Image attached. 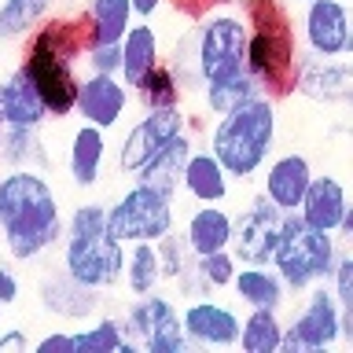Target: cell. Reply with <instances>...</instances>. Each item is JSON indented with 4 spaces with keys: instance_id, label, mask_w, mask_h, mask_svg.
Here are the masks:
<instances>
[{
    "instance_id": "obj_1",
    "label": "cell",
    "mask_w": 353,
    "mask_h": 353,
    "mask_svg": "<svg viewBox=\"0 0 353 353\" xmlns=\"http://www.w3.org/2000/svg\"><path fill=\"white\" fill-rule=\"evenodd\" d=\"M0 239L11 261H37L63 239V210L41 170L0 173Z\"/></svg>"
},
{
    "instance_id": "obj_2",
    "label": "cell",
    "mask_w": 353,
    "mask_h": 353,
    "mask_svg": "<svg viewBox=\"0 0 353 353\" xmlns=\"http://www.w3.org/2000/svg\"><path fill=\"white\" fill-rule=\"evenodd\" d=\"M85 55L81 19L48 15L26 33L19 70L37 88L48 118H70L77 96V63Z\"/></svg>"
},
{
    "instance_id": "obj_3",
    "label": "cell",
    "mask_w": 353,
    "mask_h": 353,
    "mask_svg": "<svg viewBox=\"0 0 353 353\" xmlns=\"http://www.w3.org/2000/svg\"><path fill=\"white\" fill-rule=\"evenodd\" d=\"M247 22V48H243V70L261 85L269 99H283L294 88V66L302 55L294 22L280 0H247L243 4Z\"/></svg>"
},
{
    "instance_id": "obj_4",
    "label": "cell",
    "mask_w": 353,
    "mask_h": 353,
    "mask_svg": "<svg viewBox=\"0 0 353 353\" xmlns=\"http://www.w3.org/2000/svg\"><path fill=\"white\" fill-rule=\"evenodd\" d=\"M276 132H280L276 99L254 96L243 107L228 110V114H217L214 129H210V154L225 165L232 181L247 184L272 159Z\"/></svg>"
},
{
    "instance_id": "obj_5",
    "label": "cell",
    "mask_w": 353,
    "mask_h": 353,
    "mask_svg": "<svg viewBox=\"0 0 353 353\" xmlns=\"http://www.w3.org/2000/svg\"><path fill=\"white\" fill-rule=\"evenodd\" d=\"M243 48H247V22L243 11H203L188 37V55L173 59V70L188 85H210L221 77L243 70Z\"/></svg>"
},
{
    "instance_id": "obj_6",
    "label": "cell",
    "mask_w": 353,
    "mask_h": 353,
    "mask_svg": "<svg viewBox=\"0 0 353 353\" xmlns=\"http://www.w3.org/2000/svg\"><path fill=\"white\" fill-rule=\"evenodd\" d=\"M342 250V243L331 236V232L309 228L298 210H287L280 221V239H276L272 250V269L283 280L287 294H302L305 287L313 283H327L331 265H335Z\"/></svg>"
},
{
    "instance_id": "obj_7",
    "label": "cell",
    "mask_w": 353,
    "mask_h": 353,
    "mask_svg": "<svg viewBox=\"0 0 353 353\" xmlns=\"http://www.w3.org/2000/svg\"><path fill=\"white\" fill-rule=\"evenodd\" d=\"M353 339V309L339 305L327 283L302 291V309L283 324L280 353H320Z\"/></svg>"
},
{
    "instance_id": "obj_8",
    "label": "cell",
    "mask_w": 353,
    "mask_h": 353,
    "mask_svg": "<svg viewBox=\"0 0 353 353\" xmlns=\"http://www.w3.org/2000/svg\"><path fill=\"white\" fill-rule=\"evenodd\" d=\"M176 228V199L154 184L132 181L114 203H107V236L118 243H154Z\"/></svg>"
},
{
    "instance_id": "obj_9",
    "label": "cell",
    "mask_w": 353,
    "mask_h": 353,
    "mask_svg": "<svg viewBox=\"0 0 353 353\" xmlns=\"http://www.w3.org/2000/svg\"><path fill=\"white\" fill-rule=\"evenodd\" d=\"M63 269L92 291H114L125 269V243H118L107 232L63 236Z\"/></svg>"
},
{
    "instance_id": "obj_10",
    "label": "cell",
    "mask_w": 353,
    "mask_h": 353,
    "mask_svg": "<svg viewBox=\"0 0 353 353\" xmlns=\"http://www.w3.org/2000/svg\"><path fill=\"white\" fill-rule=\"evenodd\" d=\"M280 221H283V210H276L258 192L247 206H239L232 214V236H228L232 258L239 265H269L276 239H280Z\"/></svg>"
},
{
    "instance_id": "obj_11",
    "label": "cell",
    "mask_w": 353,
    "mask_h": 353,
    "mask_svg": "<svg viewBox=\"0 0 353 353\" xmlns=\"http://www.w3.org/2000/svg\"><path fill=\"white\" fill-rule=\"evenodd\" d=\"M302 48L309 55H353V15L346 0H305L302 4Z\"/></svg>"
},
{
    "instance_id": "obj_12",
    "label": "cell",
    "mask_w": 353,
    "mask_h": 353,
    "mask_svg": "<svg viewBox=\"0 0 353 353\" xmlns=\"http://www.w3.org/2000/svg\"><path fill=\"white\" fill-rule=\"evenodd\" d=\"M294 96L309 99V103H324V107H346L353 99V63L350 55H298L294 66Z\"/></svg>"
},
{
    "instance_id": "obj_13",
    "label": "cell",
    "mask_w": 353,
    "mask_h": 353,
    "mask_svg": "<svg viewBox=\"0 0 353 353\" xmlns=\"http://www.w3.org/2000/svg\"><path fill=\"white\" fill-rule=\"evenodd\" d=\"M188 125H192V118L184 114L181 103H176V107L143 110V118L132 121L129 132H125V140H121V148H118V170L125 176H132L165 140H173L176 132H184Z\"/></svg>"
},
{
    "instance_id": "obj_14",
    "label": "cell",
    "mask_w": 353,
    "mask_h": 353,
    "mask_svg": "<svg viewBox=\"0 0 353 353\" xmlns=\"http://www.w3.org/2000/svg\"><path fill=\"white\" fill-rule=\"evenodd\" d=\"M188 350H232L239 339V313L217 298H188L181 309Z\"/></svg>"
},
{
    "instance_id": "obj_15",
    "label": "cell",
    "mask_w": 353,
    "mask_h": 353,
    "mask_svg": "<svg viewBox=\"0 0 353 353\" xmlns=\"http://www.w3.org/2000/svg\"><path fill=\"white\" fill-rule=\"evenodd\" d=\"M132 103V88L118 74H96L88 70L77 77V96H74V114L85 125L96 129H114Z\"/></svg>"
},
{
    "instance_id": "obj_16",
    "label": "cell",
    "mask_w": 353,
    "mask_h": 353,
    "mask_svg": "<svg viewBox=\"0 0 353 353\" xmlns=\"http://www.w3.org/2000/svg\"><path fill=\"white\" fill-rule=\"evenodd\" d=\"M37 302L44 313L59 316V320H88L99 313V291H92V287L77 283L70 272L63 269H48L37 280Z\"/></svg>"
},
{
    "instance_id": "obj_17",
    "label": "cell",
    "mask_w": 353,
    "mask_h": 353,
    "mask_svg": "<svg viewBox=\"0 0 353 353\" xmlns=\"http://www.w3.org/2000/svg\"><path fill=\"white\" fill-rule=\"evenodd\" d=\"M258 176H261V195L287 214V210H298V203H302L305 188L313 181V162L302 151H283L265 162Z\"/></svg>"
},
{
    "instance_id": "obj_18",
    "label": "cell",
    "mask_w": 353,
    "mask_h": 353,
    "mask_svg": "<svg viewBox=\"0 0 353 353\" xmlns=\"http://www.w3.org/2000/svg\"><path fill=\"white\" fill-rule=\"evenodd\" d=\"M143 298V335H140V350L148 353H184L188 339H184V324H181V309L170 294H140Z\"/></svg>"
},
{
    "instance_id": "obj_19",
    "label": "cell",
    "mask_w": 353,
    "mask_h": 353,
    "mask_svg": "<svg viewBox=\"0 0 353 353\" xmlns=\"http://www.w3.org/2000/svg\"><path fill=\"white\" fill-rule=\"evenodd\" d=\"M181 192L192 203H225L232 195V176L225 173L210 148H192L184 170H181Z\"/></svg>"
},
{
    "instance_id": "obj_20",
    "label": "cell",
    "mask_w": 353,
    "mask_h": 353,
    "mask_svg": "<svg viewBox=\"0 0 353 353\" xmlns=\"http://www.w3.org/2000/svg\"><path fill=\"white\" fill-rule=\"evenodd\" d=\"M346 206H350L346 184H342L339 176H331V173H324V176L313 173V181H309L302 203H298V217H302L309 228L335 232L339 217L346 214Z\"/></svg>"
},
{
    "instance_id": "obj_21",
    "label": "cell",
    "mask_w": 353,
    "mask_h": 353,
    "mask_svg": "<svg viewBox=\"0 0 353 353\" xmlns=\"http://www.w3.org/2000/svg\"><path fill=\"white\" fill-rule=\"evenodd\" d=\"M103 162H107V129L96 125H77L66 148V173L77 188H96L103 181Z\"/></svg>"
},
{
    "instance_id": "obj_22",
    "label": "cell",
    "mask_w": 353,
    "mask_h": 353,
    "mask_svg": "<svg viewBox=\"0 0 353 353\" xmlns=\"http://www.w3.org/2000/svg\"><path fill=\"white\" fill-rule=\"evenodd\" d=\"M0 121L4 125H37V129H44V121H48V110H44L37 88L30 85V77L19 66L0 77Z\"/></svg>"
},
{
    "instance_id": "obj_23",
    "label": "cell",
    "mask_w": 353,
    "mask_h": 353,
    "mask_svg": "<svg viewBox=\"0 0 353 353\" xmlns=\"http://www.w3.org/2000/svg\"><path fill=\"white\" fill-rule=\"evenodd\" d=\"M192 148H195V143H192V137H188V129L176 132L173 140H165L162 148L154 151L137 173H132V181L154 184L159 192H165V195L176 199V192H181V170H184V162H188V154H192Z\"/></svg>"
},
{
    "instance_id": "obj_24",
    "label": "cell",
    "mask_w": 353,
    "mask_h": 353,
    "mask_svg": "<svg viewBox=\"0 0 353 353\" xmlns=\"http://www.w3.org/2000/svg\"><path fill=\"white\" fill-rule=\"evenodd\" d=\"M181 236H184L188 247H192L195 258H199V254L225 250L228 236H232V210L217 206V203H199L192 214H188Z\"/></svg>"
},
{
    "instance_id": "obj_25",
    "label": "cell",
    "mask_w": 353,
    "mask_h": 353,
    "mask_svg": "<svg viewBox=\"0 0 353 353\" xmlns=\"http://www.w3.org/2000/svg\"><path fill=\"white\" fill-rule=\"evenodd\" d=\"M118 44H121V70H118V77L129 88L162 59V41H159V30L151 26V19H132V26L125 30V37H121Z\"/></svg>"
},
{
    "instance_id": "obj_26",
    "label": "cell",
    "mask_w": 353,
    "mask_h": 353,
    "mask_svg": "<svg viewBox=\"0 0 353 353\" xmlns=\"http://www.w3.org/2000/svg\"><path fill=\"white\" fill-rule=\"evenodd\" d=\"M228 287L247 309H283L287 302V287L272 265H239Z\"/></svg>"
},
{
    "instance_id": "obj_27",
    "label": "cell",
    "mask_w": 353,
    "mask_h": 353,
    "mask_svg": "<svg viewBox=\"0 0 353 353\" xmlns=\"http://www.w3.org/2000/svg\"><path fill=\"white\" fill-rule=\"evenodd\" d=\"M132 4L129 0H88L81 30H85V48L92 44H118L125 37V30L132 26Z\"/></svg>"
},
{
    "instance_id": "obj_28",
    "label": "cell",
    "mask_w": 353,
    "mask_h": 353,
    "mask_svg": "<svg viewBox=\"0 0 353 353\" xmlns=\"http://www.w3.org/2000/svg\"><path fill=\"white\" fill-rule=\"evenodd\" d=\"M0 165L4 170H48L52 159L44 151L37 125H4L0 132Z\"/></svg>"
},
{
    "instance_id": "obj_29",
    "label": "cell",
    "mask_w": 353,
    "mask_h": 353,
    "mask_svg": "<svg viewBox=\"0 0 353 353\" xmlns=\"http://www.w3.org/2000/svg\"><path fill=\"white\" fill-rule=\"evenodd\" d=\"M132 96L143 110H154V107H176L184 103V81L181 74L173 70V63H154L148 74L132 85Z\"/></svg>"
},
{
    "instance_id": "obj_30",
    "label": "cell",
    "mask_w": 353,
    "mask_h": 353,
    "mask_svg": "<svg viewBox=\"0 0 353 353\" xmlns=\"http://www.w3.org/2000/svg\"><path fill=\"white\" fill-rule=\"evenodd\" d=\"M280 339H283L280 309H250L247 316H239L236 346L243 353H280Z\"/></svg>"
},
{
    "instance_id": "obj_31",
    "label": "cell",
    "mask_w": 353,
    "mask_h": 353,
    "mask_svg": "<svg viewBox=\"0 0 353 353\" xmlns=\"http://www.w3.org/2000/svg\"><path fill=\"white\" fill-rule=\"evenodd\" d=\"M121 283L129 287V294H151L162 283L159 269V250L154 243H125V269H121Z\"/></svg>"
},
{
    "instance_id": "obj_32",
    "label": "cell",
    "mask_w": 353,
    "mask_h": 353,
    "mask_svg": "<svg viewBox=\"0 0 353 353\" xmlns=\"http://www.w3.org/2000/svg\"><path fill=\"white\" fill-rule=\"evenodd\" d=\"M199 88H203V103H206L210 114H228V110L243 107L247 99L265 96L261 85L254 81L247 70H239L232 77H221V81H210V85H199Z\"/></svg>"
},
{
    "instance_id": "obj_33",
    "label": "cell",
    "mask_w": 353,
    "mask_h": 353,
    "mask_svg": "<svg viewBox=\"0 0 353 353\" xmlns=\"http://www.w3.org/2000/svg\"><path fill=\"white\" fill-rule=\"evenodd\" d=\"M55 0H0V41H19L52 15Z\"/></svg>"
},
{
    "instance_id": "obj_34",
    "label": "cell",
    "mask_w": 353,
    "mask_h": 353,
    "mask_svg": "<svg viewBox=\"0 0 353 353\" xmlns=\"http://www.w3.org/2000/svg\"><path fill=\"white\" fill-rule=\"evenodd\" d=\"M70 339H74V353H121L129 342L118 316H96L81 331H70Z\"/></svg>"
},
{
    "instance_id": "obj_35",
    "label": "cell",
    "mask_w": 353,
    "mask_h": 353,
    "mask_svg": "<svg viewBox=\"0 0 353 353\" xmlns=\"http://www.w3.org/2000/svg\"><path fill=\"white\" fill-rule=\"evenodd\" d=\"M154 250H159V269H162V280H181V276H188L195 269V254L192 247L184 243L181 232H165L162 239H154Z\"/></svg>"
},
{
    "instance_id": "obj_36",
    "label": "cell",
    "mask_w": 353,
    "mask_h": 353,
    "mask_svg": "<svg viewBox=\"0 0 353 353\" xmlns=\"http://www.w3.org/2000/svg\"><path fill=\"white\" fill-rule=\"evenodd\" d=\"M239 261L232 258V250H214V254H199L195 258V276L206 283V291H225L232 283V276H236Z\"/></svg>"
},
{
    "instance_id": "obj_37",
    "label": "cell",
    "mask_w": 353,
    "mask_h": 353,
    "mask_svg": "<svg viewBox=\"0 0 353 353\" xmlns=\"http://www.w3.org/2000/svg\"><path fill=\"white\" fill-rule=\"evenodd\" d=\"M92 232H107V203H81L63 217V236H92Z\"/></svg>"
},
{
    "instance_id": "obj_38",
    "label": "cell",
    "mask_w": 353,
    "mask_h": 353,
    "mask_svg": "<svg viewBox=\"0 0 353 353\" xmlns=\"http://www.w3.org/2000/svg\"><path fill=\"white\" fill-rule=\"evenodd\" d=\"M327 287H331V294L339 298V305H346V309H353V254H350L346 247L339 250V258H335V265H331Z\"/></svg>"
},
{
    "instance_id": "obj_39",
    "label": "cell",
    "mask_w": 353,
    "mask_h": 353,
    "mask_svg": "<svg viewBox=\"0 0 353 353\" xmlns=\"http://www.w3.org/2000/svg\"><path fill=\"white\" fill-rule=\"evenodd\" d=\"M81 59L96 74H118L121 70V44H92V48H85Z\"/></svg>"
},
{
    "instance_id": "obj_40",
    "label": "cell",
    "mask_w": 353,
    "mask_h": 353,
    "mask_svg": "<svg viewBox=\"0 0 353 353\" xmlns=\"http://www.w3.org/2000/svg\"><path fill=\"white\" fill-rule=\"evenodd\" d=\"M19 294H22V280H19V272L11 269V265H0V305L11 309L19 302Z\"/></svg>"
},
{
    "instance_id": "obj_41",
    "label": "cell",
    "mask_w": 353,
    "mask_h": 353,
    "mask_svg": "<svg viewBox=\"0 0 353 353\" xmlns=\"http://www.w3.org/2000/svg\"><path fill=\"white\" fill-rule=\"evenodd\" d=\"M33 350L37 353H74V339H70V331H48V335H41L33 342Z\"/></svg>"
},
{
    "instance_id": "obj_42",
    "label": "cell",
    "mask_w": 353,
    "mask_h": 353,
    "mask_svg": "<svg viewBox=\"0 0 353 353\" xmlns=\"http://www.w3.org/2000/svg\"><path fill=\"white\" fill-rule=\"evenodd\" d=\"M0 353H30V335H26V327L11 324V327L0 331Z\"/></svg>"
},
{
    "instance_id": "obj_43",
    "label": "cell",
    "mask_w": 353,
    "mask_h": 353,
    "mask_svg": "<svg viewBox=\"0 0 353 353\" xmlns=\"http://www.w3.org/2000/svg\"><path fill=\"white\" fill-rule=\"evenodd\" d=\"M129 4H132V15H137V19H151L165 0H129Z\"/></svg>"
},
{
    "instance_id": "obj_44",
    "label": "cell",
    "mask_w": 353,
    "mask_h": 353,
    "mask_svg": "<svg viewBox=\"0 0 353 353\" xmlns=\"http://www.w3.org/2000/svg\"><path fill=\"white\" fill-rule=\"evenodd\" d=\"M206 4H210V0H181V8L188 11V15H203Z\"/></svg>"
},
{
    "instance_id": "obj_45",
    "label": "cell",
    "mask_w": 353,
    "mask_h": 353,
    "mask_svg": "<svg viewBox=\"0 0 353 353\" xmlns=\"http://www.w3.org/2000/svg\"><path fill=\"white\" fill-rule=\"evenodd\" d=\"M0 324H4V305H0Z\"/></svg>"
},
{
    "instance_id": "obj_46",
    "label": "cell",
    "mask_w": 353,
    "mask_h": 353,
    "mask_svg": "<svg viewBox=\"0 0 353 353\" xmlns=\"http://www.w3.org/2000/svg\"><path fill=\"white\" fill-rule=\"evenodd\" d=\"M294 4H305V0H294Z\"/></svg>"
},
{
    "instance_id": "obj_47",
    "label": "cell",
    "mask_w": 353,
    "mask_h": 353,
    "mask_svg": "<svg viewBox=\"0 0 353 353\" xmlns=\"http://www.w3.org/2000/svg\"><path fill=\"white\" fill-rule=\"evenodd\" d=\"M0 132H4V121H0Z\"/></svg>"
}]
</instances>
